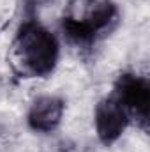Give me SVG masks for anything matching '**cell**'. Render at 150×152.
I'll use <instances>...</instances> for the list:
<instances>
[{
    "mask_svg": "<svg viewBox=\"0 0 150 152\" xmlns=\"http://www.w3.org/2000/svg\"><path fill=\"white\" fill-rule=\"evenodd\" d=\"M129 122V115L125 113V110L113 96H108L97 103L94 112V124L97 138L103 145H113L124 134Z\"/></svg>",
    "mask_w": 150,
    "mask_h": 152,
    "instance_id": "cell-4",
    "label": "cell"
},
{
    "mask_svg": "<svg viewBox=\"0 0 150 152\" xmlns=\"http://www.w3.org/2000/svg\"><path fill=\"white\" fill-rule=\"evenodd\" d=\"M51 2H55V0H23V11H25L27 18H36L39 11Z\"/></svg>",
    "mask_w": 150,
    "mask_h": 152,
    "instance_id": "cell-6",
    "label": "cell"
},
{
    "mask_svg": "<svg viewBox=\"0 0 150 152\" xmlns=\"http://www.w3.org/2000/svg\"><path fill=\"white\" fill-rule=\"evenodd\" d=\"M113 97L129 115V120H134L138 127L149 131L150 81L145 76L136 73L118 75L113 85Z\"/></svg>",
    "mask_w": 150,
    "mask_h": 152,
    "instance_id": "cell-3",
    "label": "cell"
},
{
    "mask_svg": "<svg viewBox=\"0 0 150 152\" xmlns=\"http://www.w3.org/2000/svg\"><path fill=\"white\" fill-rule=\"evenodd\" d=\"M58 58V37L37 18L23 20L11 44V60L18 75L23 78H48L57 69Z\"/></svg>",
    "mask_w": 150,
    "mask_h": 152,
    "instance_id": "cell-2",
    "label": "cell"
},
{
    "mask_svg": "<svg viewBox=\"0 0 150 152\" xmlns=\"http://www.w3.org/2000/svg\"><path fill=\"white\" fill-rule=\"evenodd\" d=\"M120 11L113 0H69L60 18L64 39L79 50H90L118 27Z\"/></svg>",
    "mask_w": 150,
    "mask_h": 152,
    "instance_id": "cell-1",
    "label": "cell"
},
{
    "mask_svg": "<svg viewBox=\"0 0 150 152\" xmlns=\"http://www.w3.org/2000/svg\"><path fill=\"white\" fill-rule=\"evenodd\" d=\"M66 110V101L58 96H39L34 99V103L28 108L27 113V124L32 131L48 134L55 131L62 118Z\"/></svg>",
    "mask_w": 150,
    "mask_h": 152,
    "instance_id": "cell-5",
    "label": "cell"
}]
</instances>
